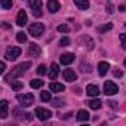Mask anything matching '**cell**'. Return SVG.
<instances>
[{
    "mask_svg": "<svg viewBox=\"0 0 126 126\" xmlns=\"http://www.w3.org/2000/svg\"><path fill=\"white\" fill-rule=\"evenodd\" d=\"M31 67V62H22V64H18L16 67H14L12 68V71L8 74V76H5V80L6 82H11V80H14V79H16V77H19V76H22L28 68Z\"/></svg>",
    "mask_w": 126,
    "mask_h": 126,
    "instance_id": "1",
    "label": "cell"
},
{
    "mask_svg": "<svg viewBox=\"0 0 126 126\" xmlns=\"http://www.w3.org/2000/svg\"><path fill=\"white\" fill-rule=\"evenodd\" d=\"M16 99L21 107H30L34 102V95L33 94H24V95L19 94V95H16Z\"/></svg>",
    "mask_w": 126,
    "mask_h": 126,
    "instance_id": "2",
    "label": "cell"
},
{
    "mask_svg": "<svg viewBox=\"0 0 126 126\" xmlns=\"http://www.w3.org/2000/svg\"><path fill=\"white\" fill-rule=\"evenodd\" d=\"M43 31H45V25L40 24V22H34V24H31L28 27V33L33 37H40L43 34Z\"/></svg>",
    "mask_w": 126,
    "mask_h": 126,
    "instance_id": "3",
    "label": "cell"
},
{
    "mask_svg": "<svg viewBox=\"0 0 126 126\" xmlns=\"http://www.w3.org/2000/svg\"><path fill=\"white\" fill-rule=\"evenodd\" d=\"M21 52H22L21 47H18V46H11V47L6 49L5 58L9 59V61H15V59H18V56L21 55Z\"/></svg>",
    "mask_w": 126,
    "mask_h": 126,
    "instance_id": "4",
    "label": "cell"
},
{
    "mask_svg": "<svg viewBox=\"0 0 126 126\" xmlns=\"http://www.w3.org/2000/svg\"><path fill=\"white\" fill-rule=\"evenodd\" d=\"M117 92H119V86H117L114 82L107 80V82L104 83V94H105V95L111 96V95H116Z\"/></svg>",
    "mask_w": 126,
    "mask_h": 126,
    "instance_id": "5",
    "label": "cell"
},
{
    "mask_svg": "<svg viewBox=\"0 0 126 126\" xmlns=\"http://www.w3.org/2000/svg\"><path fill=\"white\" fill-rule=\"evenodd\" d=\"M36 116H37V119H40V120H47V119H50L52 113H50L47 108L37 107V108H36Z\"/></svg>",
    "mask_w": 126,
    "mask_h": 126,
    "instance_id": "6",
    "label": "cell"
},
{
    "mask_svg": "<svg viewBox=\"0 0 126 126\" xmlns=\"http://www.w3.org/2000/svg\"><path fill=\"white\" fill-rule=\"evenodd\" d=\"M74 53H64V55H61V58H59V62L62 65H70L71 62L74 61Z\"/></svg>",
    "mask_w": 126,
    "mask_h": 126,
    "instance_id": "7",
    "label": "cell"
},
{
    "mask_svg": "<svg viewBox=\"0 0 126 126\" xmlns=\"http://www.w3.org/2000/svg\"><path fill=\"white\" fill-rule=\"evenodd\" d=\"M62 77L65 79V82H74V80L77 79L76 73H74L71 68H67V70H64V73H62Z\"/></svg>",
    "mask_w": 126,
    "mask_h": 126,
    "instance_id": "8",
    "label": "cell"
},
{
    "mask_svg": "<svg viewBox=\"0 0 126 126\" xmlns=\"http://www.w3.org/2000/svg\"><path fill=\"white\" fill-rule=\"evenodd\" d=\"M16 24H18L19 27H24V25L27 24V14H25V11H24V9H21V11L18 12V16H16Z\"/></svg>",
    "mask_w": 126,
    "mask_h": 126,
    "instance_id": "9",
    "label": "cell"
},
{
    "mask_svg": "<svg viewBox=\"0 0 126 126\" xmlns=\"http://www.w3.org/2000/svg\"><path fill=\"white\" fill-rule=\"evenodd\" d=\"M40 53H42V49L36 45V43H30V47H28V55L30 56H40Z\"/></svg>",
    "mask_w": 126,
    "mask_h": 126,
    "instance_id": "10",
    "label": "cell"
},
{
    "mask_svg": "<svg viewBox=\"0 0 126 126\" xmlns=\"http://www.w3.org/2000/svg\"><path fill=\"white\" fill-rule=\"evenodd\" d=\"M86 94L89 96H98L99 95V88L96 85H88L86 86Z\"/></svg>",
    "mask_w": 126,
    "mask_h": 126,
    "instance_id": "11",
    "label": "cell"
},
{
    "mask_svg": "<svg viewBox=\"0 0 126 126\" xmlns=\"http://www.w3.org/2000/svg\"><path fill=\"white\" fill-rule=\"evenodd\" d=\"M59 8H61V5H59L58 0H49L47 2V11L49 12H58Z\"/></svg>",
    "mask_w": 126,
    "mask_h": 126,
    "instance_id": "12",
    "label": "cell"
},
{
    "mask_svg": "<svg viewBox=\"0 0 126 126\" xmlns=\"http://www.w3.org/2000/svg\"><path fill=\"white\" fill-rule=\"evenodd\" d=\"M49 89H50L52 92H55V94H59V92H62V91H65V86L62 85V83L52 82V83H50V86H49Z\"/></svg>",
    "mask_w": 126,
    "mask_h": 126,
    "instance_id": "13",
    "label": "cell"
},
{
    "mask_svg": "<svg viewBox=\"0 0 126 126\" xmlns=\"http://www.w3.org/2000/svg\"><path fill=\"white\" fill-rule=\"evenodd\" d=\"M58 73H59V65L56 64V62H53V64L50 65V70H49L47 76H49V79H56Z\"/></svg>",
    "mask_w": 126,
    "mask_h": 126,
    "instance_id": "14",
    "label": "cell"
},
{
    "mask_svg": "<svg viewBox=\"0 0 126 126\" xmlns=\"http://www.w3.org/2000/svg\"><path fill=\"white\" fill-rule=\"evenodd\" d=\"M0 116H2V119L8 117V101L6 99L0 101Z\"/></svg>",
    "mask_w": 126,
    "mask_h": 126,
    "instance_id": "15",
    "label": "cell"
},
{
    "mask_svg": "<svg viewBox=\"0 0 126 126\" xmlns=\"http://www.w3.org/2000/svg\"><path fill=\"white\" fill-rule=\"evenodd\" d=\"M110 70V65H108V62H99L98 64V73H99V76H105L107 74V71Z\"/></svg>",
    "mask_w": 126,
    "mask_h": 126,
    "instance_id": "16",
    "label": "cell"
},
{
    "mask_svg": "<svg viewBox=\"0 0 126 126\" xmlns=\"http://www.w3.org/2000/svg\"><path fill=\"white\" fill-rule=\"evenodd\" d=\"M79 42H80V43L85 42V46H86L88 49H94V40H92L89 36H80V37H79Z\"/></svg>",
    "mask_w": 126,
    "mask_h": 126,
    "instance_id": "17",
    "label": "cell"
},
{
    "mask_svg": "<svg viewBox=\"0 0 126 126\" xmlns=\"http://www.w3.org/2000/svg\"><path fill=\"white\" fill-rule=\"evenodd\" d=\"M74 5L82 11H86L89 9V0H74Z\"/></svg>",
    "mask_w": 126,
    "mask_h": 126,
    "instance_id": "18",
    "label": "cell"
},
{
    "mask_svg": "<svg viewBox=\"0 0 126 126\" xmlns=\"http://www.w3.org/2000/svg\"><path fill=\"white\" fill-rule=\"evenodd\" d=\"M88 104H89V107H91L92 110H99V108H101V105H102V101H101V99H98V98H95V99L88 101Z\"/></svg>",
    "mask_w": 126,
    "mask_h": 126,
    "instance_id": "19",
    "label": "cell"
},
{
    "mask_svg": "<svg viewBox=\"0 0 126 126\" xmlns=\"http://www.w3.org/2000/svg\"><path fill=\"white\" fill-rule=\"evenodd\" d=\"M77 120L79 122H88L89 120V113L86 110H79L77 111Z\"/></svg>",
    "mask_w": 126,
    "mask_h": 126,
    "instance_id": "20",
    "label": "cell"
},
{
    "mask_svg": "<svg viewBox=\"0 0 126 126\" xmlns=\"http://www.w3.org/2000/svg\"><path fill=\"white\" fill-rule=\"evenodd\" d=\"M28 5L33 11H40L42 8V0H28Z\"/></svg>",
    "mask_w": 126,
    "mask_h": 126,
    "instance_id": "21",
    "label": "cell"
},
{
    "mask_svg": "<svg viewBox=\"0 0 126 126\" xmlns=\"http://www.w3.org/2000/svg\"><path fill=\"white\" fill-rule=\"evenodd\" d=\"M11 88H12V91H21L24 88V83L19 80H11Z\"/></svg>",
    "mask_w": 126,
    "mask_h": 126,
    "instance_id": "22",
    "label": "cell"
},
{
    "mask_svg": "<svg viewBox=\"0 0 126 126\" xmlns=\"http://www.w3.org/2000/svg\"><path fill=\"white\" fill-rule=\"evenodd\" d=\"M113 28V24L111 22H108V24H104V25H101V27H98V31L101 33V34H104V33H107V31H110Z\"/></svg>",
    "mask_w": 126,
    "mask_h": 126,
    "instance_id": "23",
    "label": "cell"
},
{
    "mask_svg": "<svg viewBox=\"0 0 126 126\" xmlns=\"http://www.w3.org/2000/svg\"><path fill=\"white\" fill-rule=\"evenodd\" d=\"M30 86H31L33 89H39V88L43 86V80H40V79H34V80L30 82Z\"/></svg>",
    "mask_w": 126,
    "mask_h": 126,
    "instance_id": "24",
    "label": "cell"
},
{
    "mask_svg": "<svg viewBox=\"0 0 126 126\" xmlns=\"http://www.w3.org/2000/svg\"><path fill=\"white\" fill-rule=\"evenodd\" d=\"M40 98H42V101H45V102H49V101L52 99V96H50V94H49L47 91H42Z\"/></svg>",
    "mask_w": 126,
    "mask_h": 126,
    "instance_id": "25",
    "label": "cell"
},
{
    "mask_svg": "<svg viewBox=\"0 0 126 126\" xmlns=\"http://www.w3.org/2000/svg\"><path fill=\"white\" fill-rule=\"evenodd\" d=\"M16 40H18L19 43H25V42H27V34H25L24 31H19V33L16 34Z\"/></svg>",
    "mask_w": 126,
    "mask_h": 126,
    "instance_id": "26",
    "label": "cell"
},
{
    "mask_svg": "<svg viewBox=\"0 0 126 126\" xmlns=\"http://www.w3.org/2000/svg\"><path fill=\"white\" fill-rule=\"evenodd\" d=\"M12 5H14V0H2V8L3 9H9V8H12Z\"/></svg>",
    "mask_w": 126,
    "mask_h": 126,
    "instance_id": "27",
    "label": "cell"
},
{
    "mask_svg": "<svg viewBox=\"0 0 126 126\" xmlns=\"http://www.w3.org/2000/svg\"><path fill=\"white\" fill-rule=\"evenodd\" d=\"M105 11H107L108 14H113V12H114V5H113L111 2H107V3H105Z\"/></svg>",
    "mask_w": 126,
    "mask_h": 126,
    "instance_id": "28",
    "label": "cell"
},
{
    "mask_svg": "<svg viewBox=\"0 0 126 126\" xmlns=\"http://www.w3.org/2000/svg\"><path fill=\"white\" fill-rule=\"evenodd\" d=\"M46 71H47V68H46V65H39V68H37V74L39 76H43V74H46Z\"/></svg>",
    "mask_w": 126,
    "mask_h": 126,
    "instance_id": "29",
    "label": "cell"
},
{
    "mask_svg": "<svg viewBox=\"0 0 126 126\" xmlns=\"http://www.w3.org/2000/svg\"><path fill=\"white\" fill-rule=\"evenodd\" d=\"M58 31L67 33V31H70V28H68V25H65V24H59V25H58Z\"/></svg>",
    "mask_w": 126,
    "mask_h": 126,
    "instance_id": "30",
    "label": "cell"
},
{
    "mask_svg": "<svg viewBox=\"0 0 126 126\" xmlns=\"http://www.w3.org/2000/svg\"><path fill=\"white\" fill-rule=\"evenodd\" d=\"M119 37H120V43H122V47H123V49H126V34H125V33H122Z\"/></svg>",
    "mask_w": 126,
    "mask_h": 126,
    "instance_id": "31",
    "label": "cell"
},
{
    "mask_svg": "<svg viewBox=\"0 0 126 126\" xmlns=\"http://www.w3.org/2000/svg\"><path fill=\"white\" fill-rule=\"evenodd\" d=\"M59 45H61V46H68V45H70V39H68V37H62V39L59 40Z\"/></svg>",
    "mask_w": 126,
    "mask_h": 126,
    "instance_id": "32",
    "label": "cell"
},
{
    "mask_svg": "<svg viewBox=\"0 0 126 126\" xmlns=\"http://www.w3.org/2000/svg\"><path fill=\"white\" fill-rule=\"evenodd\" d=\"M52 105H53V107H62V105H64V101H61V99L56 98V99L52 101Z\"/></svg>",
    "mask_w": 126,
    "mask_h": 126,
    "instance_id": "33",
    "label": "cell"
},
{
    "mask_svg": "<svg viewBox=\"0 0 126 126\" xmlns=\"http://www.w3.org/2000/svg\"><path fill=\"white\" fill-rule=\"evenodd\" d=\"M5 71H6V65H5V62H0V73L3 74Z\"/></svg>",
    "mask_w": 126,
    "mask_h": 126,
    "instance_id": "34",
    "label": "cell"
},
{
    "mask_svg": "<svg viewBox=\"0 0 126 126\" xmlns=\"http://www.w3.org/2000/svg\"><path fill=\"white\" fill-rule=\"evenodd\" d=\"M114 76L116 77H122L123 76V71L122 70H114Z\"/></svg>",
    "mask_w": 126,
    "mask_h": 126,
    "instance_id": "35",
    "label": "cell"
},
{
    "mask_svg": "<svg viewBox=\"0 0 126 126\" xmlns=\"http://www.w3.org/2000/svg\"><path fill=\"white\" fill-rule=\"evenodd\" d=\"M108 104H110V107H113V108H117V104H116V101H108Z\"/></svg>",
    "mask_w": 126,
    "mask_h": 126,
    "instance_id": "36",
    "label": "cell"
},
{
    "mask_svg": "<svg viewBox=\"0 0 126 126\" xmlns=\"http://www.w3.org/2000/svg\"><path fill=\"white\" fill-rule=\"evenodd\" d=\"M33 15L34 16H40L42 15V11H33Z\"/></svg>",
    "mask_w": 126,
    "mask_h": 126,
    "instance_id": "37",
    "label": "cell"
},
{
    "mask_svg": "<svg viewBox=\"0 0 126 126\" xmlns=\"http://www.w3.org/2000/svg\"><path fill=\"white\" fill-rule=\"evenodd\" d=\"M119 11L125 12V11H126V5H122V6H119Z\"/></svg>",
    "mask_w": 126,
    "mask_h": 126,
    "instance_id": "38",
    "label": "cell"
},
{
    "mask_svg": "<svg viewBox=\"0 0 126 126\" xmlns=\"http://www.w3.org/2000/svg\"><path fill=\"white\" fill-rule=\"evenodd\" d=\"M123 64H125V67H126V58H125V62H123Z\"/></svg>",
    "mask_w": 126,
    "mask_h": 126,
    "instance_id": "39",
    "label": "cell"
},
{
    "mask_svg": "<svg viewBox=\"0 0 126 126\" xmlns=\"http://www.w3.org/2000/svg\"><path fill=\"white\" fill-rule=\"evenodd\" d=\"M125 25H126V24H125Z\"/></svg>",
    "mask_w": 126,
    "mask_h": 126,
    "instance_id": "40",
    "label": "cell"
}]
</instances>
